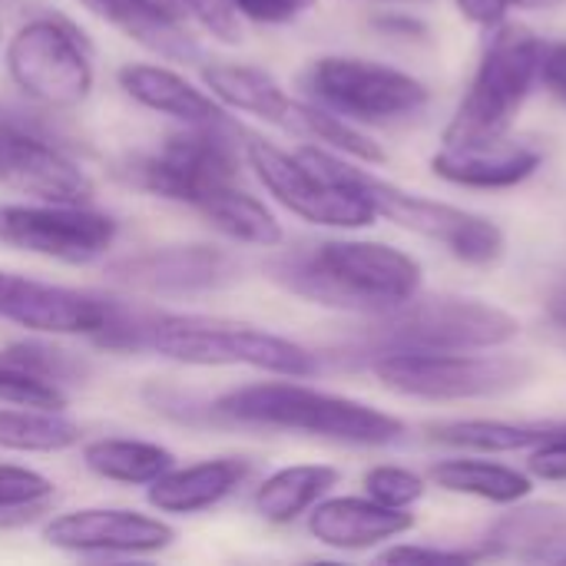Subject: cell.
<instances>
[{"mask_svg": "<svg viewBox=\"0 0 566 566\" xmlns=\"http://www.w3.org/2000/svg\"><path fill=\"white\" fill-rule=\"evenodd\" d=\"M381 564H474L484 560V551H454V547H421V544H398L378 554Z\"/></svg>", "mask_w": 566, "mask_h": 566, "instance_id": "cell-35", "label": "cell"}, {"mask_svg": "<svg viewBox=\"0 0 566 566\" xmlns=\"http://www.w3.org/2000/svg\"><path fill=\"white\" fill-rule=\"evenodd\" d=\"M13 86L46 109H76L93 93V56L63 17H33L7 43Z\"/></svg>", "mask_w": 566, "mask_h": 566, "instance_id": "cell-8", "label": "cell"}, {"mask_svg": "<svg viewBox=\"0 0 566 566\" xmlns=\"http://www.w3.org/2000/svg\"><path fill=\"white\" fill-rule=\"evenodd\" d=\"M411 527V511H395L371 497H322L308 511V534L332 551H368Z\"/></svg>", "mask_w": 566, "mask_h": 566, "instance_id": "cell-18", "label": "cell"}, {"mask_svg": "<svg viewBox=\"0 0 566 566\" xmlns=\"http://www.w3.org/2000/svg\"><path fill=\"white\" fill-rule=\"evenodd\" d=\"M0 186L50 199V202H86L93 196L90 176L43 133L17 116L0 113Z\"/></svg>", "mask_w": 566, "mask_h": 566, "instance_id": "cell-13", "label": "cell"}, {"mask_svg": "<svg viewBox=\"0 0 566 566\" xmlns=\"http://www.w3.org/2000/svg\"><path fill=\"white\" fill-rule=\"evenodd\" d=\"M285 126L308 136V139H315V143H322V149H332V153H338L345 159L371 163V166L385 163V149L368 133H361L358 123H352V119H345V116H338V113H332V109H325L318 103H298L295 99Z\"/></svg>", "mask_w": 566, "mask_h": 566, "instance_id": "cell-31", "label": "cell"}, {"mask_svg": "<svg viewBox=\"0 0 566 566\" xmlns=\"http://www.w3.org/2000/svg\"><path fill=\"white\" fill-rule=\"evenodd\" d=\"M216 411L235 424L295 431L358 448H388L408 434L405 421L381 408L298 381H262L226 391L216 401Z\"/></svg>", "mask_w": 566, "mask_h": 566, "instance_id": "cell-2", "label": "cell"}, {"mask_svg": "<svg viewBox=\"0 0 566 566\" xmlns=\"http://www.w3.org/2000/svg\"><path fill=\"white\" fill-rule=\"evenodd\" d=\"M182 13H189L206 33L222 43L242 40V17L235 13L232 0H172Z\"/></svg>", "mask_w": 566, "mask_h": 566, "instance_id": "cell-34", "label": "cell"}, {"mask_svg": "<svg viewBox=\"0 0 566 566\" xmlns=\"http://www.w3.org/2000/svg\"><path fill=\"white\" fill-rule=\"evenodd\" d=\"M202 86L222 106L249 113V116L265 119V123H279V126H285V119L292 113V103H295L269 70L252 66V63H212V66H202Z\"/></svg>", "mask_w": 566, "mask_h": 566, "instance_id": "cell-24", "label": "cell"}, {"mask_svg": "<svg viewBox=\"0 0 566 566\" xmlns=\"http://www.w3.org/2000/svg\"><path fill=\"white\" fill-rule=\"evenodd\" d=\"M547 312H551V318H554V322H557V325H560V328L566 332V289L564 292H557V295L551 298Z\"/></svg>", "mask_w": 566, "mask_h": 566, "instance_id": "cell-42", "label": "cell"}, {"mask_svg": "<svg viewBox=\"0 0 566 566\" xmlns=\"http://www.w3.org/2000/svg\"><path fill=\"white\" fill-rule=\"evenodd\" d=\"M83 378V361L46 342H13L0 348V401L20 408L63 411L66 385Z\"/></svg>", "mask_w": 566, "mask_h": 566, "instance_id": "cell-17", "label": "cell"}, {"mask_svg": "<svg viewBox=\"0 0 566 566\" xmlns=\"http://www.w3.org/2000/svg\"><path fill=\"white\" fill-rule=\"evenodd\" d=\"M17 282H20V275L0 269V318H3V312H7V305H10V298L17 292Z\"/></svg>", "mask_w": 566, "mask_h": 566, "instance_id": "cell-41", "label": "cell"}, {"mask_svg": "<svg viewBox=\"0 0 566 566\" xmlns=\"http://www.w3.org/2000/svg\"><path fill=\"white\" fill-rule=\"evenodd\" d=\"M53 494L56 488L46 474L17 464H0V514L43 507Z\"/></svg>", "mask_w": 566, "mask_h": 566, "instance_id": "cell-33", "label": "cell"}, {"mask_svg": "<svg viewBox=\"0 0 566 566\" xmlns=\"http://www.w3.org/2000/svg\"><path fill=\"white\" fill-rule=\"evenodd\" d=\"M3 318L36 335H90L103 342L119 322V308L93 292L20 275Z\"/></svg>", "mask_w": 566, "mask_h": 566, "instance_id": "cell-15", "label": "cell"}, {"mask_svg": "<svg viewBox=\"0 0 566 566\" xmlns=\"http://www.w3.org/2000/svg\"><path fill=\"white\" fill-rule=\"evenodd\" d=\"M527 468L541 481H566V431L544 441L541 448H534Z\"/></svg>", "mask_w": 566, "mask_h": 566, "instance_id": "cell-37", "label": "cell"}, {"mask_svg": "<svg viewBox=\"0 0 566 566\" xmlns=\"http://www.w3.org/2000/svg\"><path fill=\"white\" fill-rule=\"evenodd\" d=\"M312 99L352 123L385 126L424 113L431 90L388 63L361 56H322L305 70Z\"/></svg>", "mask_w": 566, "mask_h": 566, "instance_id": "cell-9", "label": "cell"}, {"mask_svg": "<svg viewBox=\"0 0 566 566\" xmlns=\"http://www.w3.org/2000/svg\"><path fill=\"white\" fill-rule=\"evenodd\" d=\"M547 43L524 23L504 20L491 30L478 73L444 126V146H481L507 139L521 106L541 83Z\"/></svg>", "mask_w": 566, "mask_h": 566, "instance_id": "cell-4", "label": "cell"}, {"mask_svg": "<svg viewBox=\"0 0 566 566\" xmlns=\"http://www.w3.org/2000/svg\"><path fill=\"white\" fill-rule=\"evenodd\" d=\"M361 484H365V494L371 501L395 507V511H411L428 491L421 474H415L408 468H395V464H378V468L365 471Z\"/></svg>", "mask_w": 566, "mask_h": 566, "instance_id": "cell-32", "label": "cell"}, {"mask_svg": "<svg viewBox=\"0 0 566 566\" xmlns=\"http://www.w3.org/2000/svg\"><path fill=\"white\" fill-rule=\"evenodd\" d=\"M378 27H385V30H398V33H405V36H411V33H424V27H421L418 20H411V17H381V20H378Z\"/></svg>", "mask_w": 566, "mask_h": 566, "instance_id": "cell-40", "label": "cell"}, {"mask_svg": "<svg viewBox=\"0 0 566 566\" xmlns=\"http://www.w3.org/2000/svg\"><path fill=\"white\" fill-rule=\"evenodd\" d=\"M289 292L345 312L381 315L421 295L424 269L405 249L368 239H328L312 252H289L269 262Z\"/></svg>", "mask_w": 566, "mask_h": 566, "instance_id": "cell-1", "label": "cell"}, {"mask_svg": "<svg viewBox=\"0 0 566 566\" xmlns=\"http://www.w3.org/2000/svg\"><path fill=\"white\" fill-rule=\"evenodd\" d=\"M123 93L163 116H172L179 123H226V106L199 90L192 80H186L182 73L159 66V63H126L116 73Z\"/></svg>", "mask_w": 566, "mask_h": 566, "instance_id": "cell-22", "label": "cell"}, {"mask_svg": "<svg viewBox=\"0 0 566 566\" xmlns=\"http://www.w3.org/2000/svg\"><path fill=\"white\" fill-rule=\"evenodd\" d=\"M83 464L116 484H153L163 478L172 464L176 454L156 441H139V438H96L83 448Z\"/></svg>", "mask_w": 566, "mask_h": 566, "instance_id": "cell-29", "label": "cell"}, {"mask_svg": "<svg viewBox=\"0 0 566 566\" xmlns=\"http://www.w3.org/2000/svg\"><path fill=\"white\" fill-rule=\"evenodd\" d=\"M298 156L308 166H315L318 172H325L328 179L345 182L358 196H365L368 206L375 209V216H385L388 222H395L415 235L441 242L454 259H461L468 265H494L504 255V232L488 216L408 192V189L355 166V159H345L322 146H302Z\"/></svg>", "mask_w": 566, "mask_h": 566, "instance_id": "cell-3", "label": "cell"}, {"mask_svg": "<svg viewBox=\"0 0 566 566\" xmlns=\"http://www.w3.org/2000/svg\"><path fill=\"white\" fill-rule=\"evenodd\" d=\"M252 464L245 458H209L189 468H169L163 478H156L146 491V501L159 514H202L216 504H222L245 478Z\"/></svg>", "mask_w": 566, "mask_h": 566, "instance_id": "cell-21", "label": "cell"}, {"mask_svg": "<svg viewBox=\"0 0 566 566\" xmlns=\"http://www.w3.org/2000/svg\"><path fill=\"white\" fill-rule=\"evenodd\" d=\"M119 235L113 216L83 202H0V245L66 265L103 259Z\"/></svg>", "mask_w": 566, "mask_h": 566, "instance_id": "cell-11", "label": "cell"}, {"mask_svg": "<svg viewBox=\"0 0 566 566\" xmlns=\"http://www.w3.org/2000/svg\"><path fill=\"white\" fill-rule=\"evenodd\" d=\"M484 557H521V560H557L566 551L564 504H527L504 514L481 547Z\"/></svg>", "mask_w": 566, "mask_h": 566, "instance_id": "cell-23", "label": "cell"}, {"mask_svg": "<svg viewBox=\"0 0 566 566\" xmlns=\"http://www.w3.org/2000/svg\"><path fill=\"white\" fill-rule=\"evenodd\" d=\"M566 424H514V421H488V418H468V421H444L431 424V441L444 448L478 451V454H514V451H534L544 441L557 438Z\"/></svg>", "mask_w": 566, "mask_h": 566, "instance_id": "cell-28", "label": "cell"}, {"mask_svg": "<svg viewBox=\"0 0 566 566\" xmlns=\"http://www.w3.org/2000/svg\"><path fill=\"white\" fill-rule=\"evenodd\" d=\"M80 444V424L63 411L43 408H0V448L17 454H60Z\"/></svg>", "mask_w": 566, "mask_h": 566, "instance_id": "cell-30", "label": "cell"}, {"mask_svg": "<svg viewBox=\"0 0 566 566\" xmlns=\"http://www.w3.org/2000/svg\"><path fill=\"white\" fill-rule=\"evenodd\" d=\"M318 0H232L235 13L242 20H252V23H269V27H279V23H292L298 20L302 13H308Z\"/></svg>", "mask_w": 566, "mask_h": 566, "instance_id": "cell-36", "label": "cell"}, {"mask_svg": "<svg viewBox=\"0 0 566 566\" xmlns=\"http://www.w3.org/2000/svg\"><path fill=\"white\" fill-rule=\"evenodd\" d=\"M541 83L566 103V40L560 43H547L544 50V63H541Z\"/></svg>", "mask_w": 566, "mask_h": 566, "instance_id": "cell-38", "label": "cell"}, {"mask_svg": "<svg viewBox=\"0 0 566 566\" xmlns=\"http://www.w3.org/2000/svg\"><path fill=\"white\" fill-rule=\"evenodd\" d=\"M123 176L149 196L196 206L209 189L235 182L239 176V146L229 136V119L186 123V129L169 136L156 153L136 156Z\"/></svg>", "mask_w": 566, "mask_h": 566, "instance_id": "cell-10", "label": "cell"}, {"mask_svg": "<svg viewBox=\"0 0 566 566\" xmlns=\"http://www.w3.org/2000/svg\"><path fill=\"white\" fill-rule=\"evenodd\" d=\"M428 478L448 491V494H464L478 497L488 504H521L534 494V481L507 464L494 461H478V458H451L431 464Z\"/></svg>", "mask_w": 566, "mask_h": 566, "instance_id": "cell-27", "label": "cell"}, {"mask_svg": "<svg viewBox=\"0 0 566 566\" xmlns=\"http://www.w3.org/2000/svg\"><path fill=\"white\" fill-rule=\"evenodd\" d=\"M521 335V322L481 298L428 295L381 312L371 325V355L385 352H491Z\"/></svg>", "mask_w": 566, "mask_h": 566, "instance_id": "cell-6", "label": "cell"}, {"mask_svg": "<svg viewBox=\"0 0 566 566\" xmlns=\"http://www.w3.org/2000/svg\"><path fill=\"white\" fill-rule=\"evenodd\" d=\"M557 564H566V551H564V554H560V557H557Z\"/></svg>", "mask_w": 566, "mask_h": 566, "instance_id": "cell-43", "label": "cell"}, {"mask_svg": "<svg viewBox=\"0 0 566 566\" xmlns=\"http://www.w3.org/2000/svg\"><path fill=\"white\" fill-rule=\"evenodd\" d=\"M541 166V153L511 139L481 146H441L431 156V172L464 189H511L531 179Z\"/></svg>", "mask_w": 566, "mask_h": 566, "instance_id": "cell-20", "label": "cell"}, {"mask_svg": "<svg viewBox=\"0 0 566 566\" xmlns=\"http://www.w3.org/2000/svg\"><path fill=\"white\" fill-rule=\"evenodd\" d=\"M192 209H199L226 239L242 242V245L275 249L285 239L275 212L262 199H255L252 192L239 189L235 182H222V186L209 189Z\"/></svg>", "mask_w": 566, "mask_h": 566, "instance_id": "cell-25", "label": "cell"}, {"mask_svg": "<svg viewBox=\"0 0 566 566\" xmlns=\"http://www.w3.org/2000/svg\"><path fill=\"white\" fill-rule=\"evenodd\" d=\"M43 541L66 554L149 557L172 547L176 527L126 507H83L53 517L43 527Z\"/></svg>", "mask_w": 566, "mask_h": 566, "instance_id": "cell-14", "label": "cell"}, {"mask_svg": "<svg viewBox=\"0 0 566 566\" xmlns=\"http://www.w3.org/2000/svg\"><path fill=\"white\" fill-rule=\"evenodd\" d=\"M245 159L259 176V182L275 196V202H282L292 216L312 226L365 229L378 219L368 199L358 196L352 186L328 179L325 172L308 166L298 153H285L262 136H249Z\"/></svg>", "mask_w": 566, "mask_h": 566, "instance_id": "cell-12", "label": "cell"}, {"mask_svg": "<svg viewBox=\"0 0 566 566\" xmlns=\"http://www.w3.org/2000/svg\"><path fill=\"white\" fill-rule=\"evenodd\" d=\"M116 282L153 295H189L222 289L235 279V262L216 245H169L113 265Z\"/></svg>", "mask_w": 566, "mask_h": 566, "instance_id": "cell-16", "label": "cell"}, {"mask_svg": "<svg viewBox=\"0 0 566 566\" xmlns=\"http://www.w3.org/2000/svg\"><path fill=\"white\" fill-rule=\"evenodd\" d=\"M76 3L86 7L96 20L119 30L126 40L139 43L143 50L163 60H176V63L199 60V43L189 36L182 23V10L172 0H76Z\"/></svg>", "mask_w": 566, "mask_h": 566, "instance_id": "cell-19", "label": "cell"}, {"mask_svg": "<svg viewBox=\"0 0 566 566\" xmlns=\"http://www.w3.org/2000/svg\"><path fill=\"white\" fill-rule=\"evenodd\" d=\"M338 481H342V474L332 464H292V468L269 474L259 484L252 507L262 521L285 527V524L298 521L302 514H308L322 497H328V491Z\"/></svg>", "mask_w": 566, "mask_h": 566, "instance_id": "cell-26", "label": "cell"}, {"mask_svg": "<svg viewBox=\"0 0 566 566\" xmlns=\"http://www.w3.org/2000/svg\"><path fill=\"white\" fill-rule=\"evenodd\" d=\"M371 371L388 391L421 401L497 398L534 378L527 358L474 352H385L371 358Z\"/></svg>", "mask_w": 566, "mask_h": 566, "instance_id": "cell-7", "label": "cell"}, {"mask_svg": "<svg viewBox=\"0 0 566 566\" xmlns=\"http://www.w3.org/2000/svg\"><path fill=\"white\" fill-rule=\"evenodd\" d=\"M136 348H149L169 361L196 368H255L279 378L318 375V358L292 338L255 325L169 315L133 328Z\"/></svg>", "mask_w": 566, "mask_h": 566, "instance_id": "cell-5", "label": "cell"}, {"mask_svg": "<svg viewBox=\"0 0 566 566\" xmlns=\"http://www.w3.org/2000/svg\"><path fill=\"white\" fill-rule=\"evenodd\" d=\"M454 3H458L461 17H468L471 23L488 27V30H494L497 23H504L507 20V10L514 7L511 0H454Z\"/></svg>", "mask_w": 566, "mask_h": 566, "instance_id": "cell-39", "label": "cell"}]
</instances>
